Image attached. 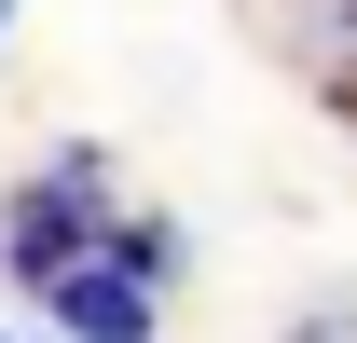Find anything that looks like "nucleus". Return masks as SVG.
Segmentation results:
<instances>
[{
    "label": "nucleus",
    "mask_w": 357,
    "mask_h": 343,
    "mask_svg": "<svg viewBox=\"0 0 357 343\" xmlns=\"http://www.w3.org/2000/svg\"><path fill=\"white\" fill-rule=\"evenodd\" d=\"M96 247H110V178H96L83 151H55V165L0 206V261H14L28 289H55V275H69V261H96Z\"/></svg>",
    "instance_id": "obj_1"
},
{
    "label": "nucleus",
    "mask_w": 357,
    "mask_h": 343,
    "mask_svg": "<svg viewBox=\"0 0 357 343\" xmlns=\"http://www.w3.org/2000/svg\"><path fill=\"white\" fill-rule=\"evenodd\" d=\"M55 316H69V343H151V275H137L124 247H96V261H69L55 275Z\"/></svg>",
    "instance_id": "obj_2"
},
{
    "label": "nucleus",
    "mask_w": 357,
    "mask_h": 343,
    "mask_svg": "<svg viewBox=\"0 0 357 343\" xmlns=\"http://www.w3.org/2000/svg\"><path fill=\"white\" fill-rule=\"evenodd\" d=\"M289 69H357V0H234Z\"/></svg>",
    "instance_id": "obj_3"
},
{
    "label": "nucleus",
    "mask_w": 357,
    "mask_h": 343,
    "mask_svg": "<svg viewBox=\"0 0 357 343\" xmlns=\"http://www.w3.org/2000/svg\"><path fill=\"white\" fill-rule=\"evenodd\" d=\"M289 343H357V302H316V316H303Z\"/></svg>",
    "instance_id": "obj_4"
},
{
    "label": "nucleus",
    "mask_w": 357,
    "mask_h": 343,
    "mask_svg": "<svg viewBox=\"0 0 357 343\" xmlns=\"http://www.w3.org/2000/svg\"><path fill=\"white\" fill-rule=\"evenodd\" d=\"M0 28H14V0H0Z\"/></svg>",
    "instance_id": "obj_5"
},
{
    "label": "nucleus",
    "mask_w": 357,
    "mask_h": 343,
    "mask_svg": "<svg viewBox=\"0 0 357 343\" xmlns=\"http://www.w3.org/2000/svg\"><path fill=\"white\" fill-rule=\"evenodd\" d=\"M0 343H28V330H0Z\"/></svg>",
    "instance_id": "obj_6"
}]
</instances>
